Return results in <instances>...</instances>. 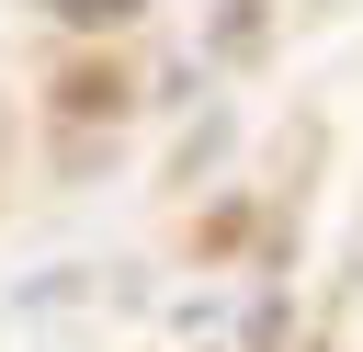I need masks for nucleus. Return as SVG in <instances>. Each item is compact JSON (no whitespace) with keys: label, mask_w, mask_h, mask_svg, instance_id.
Masks as SVG:
<instances>
[{"label":"nucleus","mask_w":363,"mask_h":352,"mask_svg":"<svg viewBox=\"0 0 363 352\" xmlns=\"http://www.w3.org/2000/svg\"><path fill=\"white\" fill-rule=\"evenodd\" d=\"M68 114H125V79H102V68H91V79H68Z\"/></svg>","instance_id":"nucleus-2"},{"label":"nucleus","mask_w":363,"mask_h":352,"mask_svg":"<svg viewBox=\"0 0 363 352\" xmlns=\"http://www.w3.org/2000/svg\"><path fill=\"white\" fill-rule=\"evenodd\" d=\"M136 11H147V0H57V23H68V34H125Z\"/></svg>","instance_id":"nucleus-1"}]
</instances>
